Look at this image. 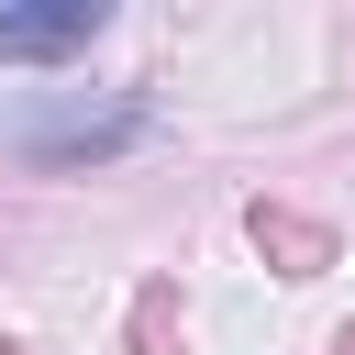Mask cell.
<instances>
[{"label":"cell","instance_id":"cell-1","mask_svg":"<svg viewBox=\"0 0 355 355\" xmlns=\"http://www.w3.org/2000/svg\"><path fill=\"white\" fill-rule=\"evenodd\" d=\"M244 233H255V255H266L277 277H322V266H333V222H311V211H288V200H255Z\"/></svg>","mask_w":355,"mask_h":355},{"label":"cell","instance_id":"cell-2","mask_svg":"<svg viewBox=\"0 0 355 355\" xmlns=\"http://www.w3.org/2000/svg\"><path fill=\"white\" fill-rule=\"evenodd\" d=\"M100 33V0H55V11H0V55H78Z\"/></svg>","mask_w":355,"mask_h":355},{"label":"cell","instance_id":"cell-3","mask_svg":"<svg viewBox=\"0 0 355 355\" xmlns=\"http://www.w3.org/2000/svg\"><path fill=\"white\" fill-rule=\"evenodd\" d=\"M133 355H189V322H178V288L166 277L133 288Z\"/></svg>","mask_w":355,"mask_h":355},{"label":"cell","instance_id":"cell-4","mask_svg":"<svg viewBox=\"0 0 355 355\" xmlns=\"http://www.w3.org/2000/svg\"><path fill=\"white\" fill-rule=\"evenodd\" d=\"M111 144H133L122 111H111V122H55V133H44V155H111Z\"/></svg>","mask_w":355,"mask_h":355},{"label":"cell","instance_id":"cell-5","mask_svg":"<svg viewBox=\"0 0 355 355\" xmlns=\"http://www.w3.org/2000/svg\"><path fill=\"white\" fill-rule=\"evenodd\" d=\"M333 355H355V322H344V333H333Z\"/></svg>","mask_w":355,"mask_h":355},{"label":"cell","instance_id":"cell-6","mask_svg":"<svg viewBox=\"0 0 355 355\" xmlns=\"http://www.w3.org/2000/svg\"><path fill=\"white\" fill-rule=\"evenodd\" d=\"M0 355H22V344H11V333H0Z\"/></svg>","mask_w":355,"mask_h":355}]
</instances>
